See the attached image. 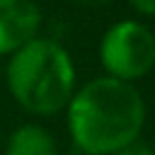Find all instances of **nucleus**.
<instances>
[{
    "mask_svg": "<svg viewBox=\"0 0 155 155\" xmlns=\"http://www.w3.org/2000/svg\"><path fill=\"white\" fill-rule=\"evenodd\" d=\"M65 119L82 155H116L140 138L145 99L133 82L102 75L73 92L65 104Z\"/></svg>",
    "mask_w": 155,
    "mask_h": 155,
    "instance_id": "obj_1",
    "label": "nucleus"
},
{
    "mask_svg": "<svg viewBox=\"0 0 155 155\" xmlns=\"http://www.w3.org/2000/svg\"><path fill=\"white\" fill-rule=\"evenodd\" d=\"M5 82L27 114L53 116L65 109L75 92L73 58L56 39L34 36L10 53Z\"/></svg>",
    "mask_w": 155,
    "mask_h": 155,
    "instance_id": "obj_2",
    "label": "nucleus"
},
{
    "mask_svg": "<svg viewBox=\"0 0 155 155\" xmlns=\"http://www.w3.org/2000/svg\"><path fill=\"white\" fill-rule=\"evenodd\" d=\"M99 63L109 78L136 82L145 78L155 63V34L138 19L111 24L99 41Z\"/></svg>",
    "mask_w": 155,
    "mask_h": 155,
    "instance_id": "obj_3",
    "label": "nucleus"
},
{
    "mask_svg": "<svg viewBox=\"0 0 155 155\" xmlns=\"http://www.w3.org/2000/svg\"><path fill=\"white\" fill-rule=\"evenodd\" d=\"M41 10L34 0H0V56L15 53L39 36Z\"/></svg>",
    "mask_w": 155,
    "mask_h": 155,
    "instance_id": "obj_4",
    "label": "nucleus"
},
{
    "mask_svg": "<svg viewBox=\"0 0 155 155\" xmlns=\"http://www.w3.org/2000/svg\"><path fill=\"white\" fill-rule=\"evenodd\" d=\"M5 155H58V145L44 126L22 124L10 133Z\"/></svg>",
    "mask_w": 155,
    "mask_h": 155,
    "instance_id": "obj_5",
    "label": "nucleus"
},
{
    "mask_svg": "<svg viewBox=\"0 0 155 155\" xmlns=\"http://www.w3.org/2000/svg\"><path fill=\"white\" fill-rule=\"evenodd\" d=\"M116 155H153V153H150V145H148L143 138H138V140H133L131 145H126L124 150H119Z\"/></svg>",
    "mask_w": 155,
    "mask_h": 155,
    "instance_id": "obj_6",
    "label": "nucleus"
},
{
    "mask_svg": "<svg viewBox=\"0 0 155 155\" xmlns=\"http://www.w3.org/2000/svg\"><path fill=\"white\" fill-rule=\"evenodd\" d=\"M128 5L143 17H153L155 15V0H128Z\"/></svg>",
    "mask_w": 155,
    "mask_h": 155,
    "instance_id": "obj_7",
    "label": "nucleus"
},
{
    "mask_svg": "<svg viewBox=\"0 0 155 155\" xmlns=\"http://www.w3.org/2000/svg\"><path fill=\"white\" fill-rule=\"evenodd\" d=\"M73 2H78V5H107L111 0H73Z\"/></svg>",
    "mask_w": 155,
    "mask_h": 155,
    "instance_id": "obj_8",
    "label": "nucleus"
}]
</instances>
